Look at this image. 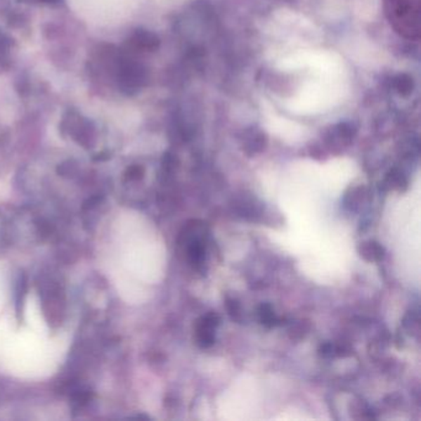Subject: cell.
Here are the masks:
<instances>
[{
    "label": "cell",
    "mask_w": 421,
    "mask_h": 421,
    "mask_svg": "<svg viewBox=\"0 0 421 421\" xmlns=\"http://www.w3.org/2000/svg\"><path fill=\"white\" fill-rule=\"evenodd\" d=\"M388 181L391 183V187L396 189H401V186L406 184V179L401 176V173L398 172V171H393V172L389 174Z\"/></svg>",
    "instance_id": "obj_9"
},
{
    "label": "cell",
    "mask_w": 421,
    "mask_h": 421,
    "mask_svg": "<svg viewBox=\"0 0 421 421\" xmlns=\"http://www.w3.org/2000/svg\"><path fill=\"white\" fill-rule=\"evenodd\" d=\"M219 324V316L216 314H208L204 316L197 325V341L198 345L203 349L213 345L215 337L214 330Z\"/></svg>",
    "instance_id": "obj_2"
},
{
    "label": "cell",
    "mask_w": 421,
    "mask_h": 421,
    "mask_svg": "<svg viewBox=\"0 0 421 421\" xmlns=\"http://www.w3.org/2000/svg\"><path fill=\"white\" fill-rule=\"evenodd\" d=\"M358 252L362 256V259H365L368 262H380L384 259V249L376 241L362 242L358 246Z\"/></svg>",
    "instance_id": "obj_3"
},
{
    "label": "cell",
    "mask_w": 421,
    "mask_h": 421,
    "mask_svg": "<svg viewBox=\"0 0 421 421\" xmlns=\"http://www.w3.org/2000/svg\"><path fill=\"white\" fill-rule=\"evenodd\" d=\"M309 323H305V321H300L298 324H295L294 326H292V329L290 330V339L292 340L303 339L305 334L309 331Z\"/></svg>",
    "instance_id": "obj_7"
},
{
    "label": "cell",
    "mask_w": 421,
    "mask_h": 421,
    "mask_svg": "<svg viewBox=\"0 0 421 421\" xmlns=\"http://www.w3.org/2000/svg\"><path fill=\"white\" fill-rule=\"evenodd\" d=\"M387 14L398 32L406 37L419 35L417 0H386Z\"/></svg>",
    "instance_id": "obj_1"
},
{
    "label": "cell",
    "mask_w": 421,
    "mask_h": 421,
    "mask_svg": "<svg viewBox=\"0 0 421 421\" xmlns=\"http://www.w3.org/2000/svg\"><path fill=\"white\" fill-rule=\"evenodd\" d=\"M130 177L134 178V179L143 177V168L132 167L131 169H130Z\"/></svg>",
    "instance_id": "obj_11"
},
{
    "label": "cell",
    "mask_w": 421,
    "mask_h": 421,
    "mask_svg": "<svg viewBox=\"0 0 421 421\" xmlns=\"http://www.w3.org/2000/svg\"><path fill=\"white\" fill-rule=\"evenodd\" d=\"M42 1H46V3H55V1H58V0H42Z\"/></svg>",
    "instance_id": "obj_12"
},
{
    "label": "cell",
    "mask_w": 421,
    "mask_h": 421,
    "mask_svg": "<svg viewBox=\"0 0 421 421\" xmlns=\"http://www.w3.org/2000/svg\"><path fill=\"white\" fill-rule=\"evenodd\" d=\"M394 86L398 93H401V96H408L410 94L413 88H414V83L410 77L406 76V75H401V76L396 77L394 79Z\"/></svg>",
    "instance_id": "obj_4"
},
{
    "label": "cell",
    "mask_w": 421,
    "mask_h": 421,
    "mask_svg": "<svg viewBox=\"0 0 421 421\" xmlns=\"http://www.w3.org/2000/svg\"><path fill=\"white\" fill-rule=\"evenodd\" d=\"M136 40L138 45L146 47V48H155L158 45V39L156 36L150 34V32H137Z\"/></svg>",
    "instance_id": "obj_6"
},
{
    "label": "cell",
    "mask_w": 421,
    "mask_h": 421,
    "mask_svg": "<svg viewBox=\"0 0 421 421\" xmlns=\"http://www.w3.org/2000/svg\"><path fill=\"white\" fill-rule=\"evenodd\" d=\"M259 318H261V321L267 326H272L277 321L273 314V310L268 304L262 305L259 308Z\"/></svg>",
    "instance_id": "obj_8"
},
{
    "label": "cell",
    "mask_w": 421,
    "mask_h": 421,
    "mask_svg": "<svg viewBox=\"0 0 421 421\" xmlns=\"http://www.w3.org/2000/svg\"><path fill=\"white\" fill-rule=\"evenodd\" d=\"M264 146H266V137L262 134H256L254 137L250 140L246 146V151L250 155H254V153H259L261 151H264Z\"/></svg>",
    "instance_id": "obj_5"
},
{
    "label": "cell",
    "mask_w": 421,
    "mask_h": 421,
    "mask_svg": "<svg viewBox=\"0 0 421 421\" xmlns=\"http://www.w3.org/2000/svg\"><path fill=\"white\" fill-rule=\"evenodd\" d=\"M228 309L233 318H238L240 315V305L236 300L228 299Z\"/></svg>",
    "instance_id": "obj_10"
}]
</instances>
